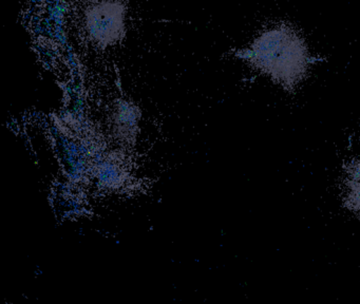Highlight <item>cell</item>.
<instances>
[{
  "mask_svg": "<svg viewBox=\"0 0 360 304\" xmlns=\"http://www.w3.org/2000/svg\"><path fill=\"white\" fill-rule=\"evenodd\" d=\"M237 56L290 93L307 77L311 63L304 40L285 23L265 30Z\"/></svg>",
  "mask_w": 360,
  "mask_h": 304,
  "instance_id": "6da1fadb",
  "label": "cell"
},
{
  "mask_svg": "<svg viewBox=\"0 0 360 304\" xmlns=\"http://www.w3.org/2000/svg\"><path fill=\"white\" fill-rule=\"evenodd\" d=\"M87 27L89 35L100 44L117 42L123 29L119 8H94L88 15Z\"/></svg>",
  "mask_w": 360,
  "mask_h": 304,
  "instance_id": "7a4b0ae2",
  "label": "cell"
},
{
  "mask_svg": "<svg viewBox=\"0 0 360 304\" xmlns=\"http://www.w3.org/2000/svg\"><path fill=\"white\" fill-rule=\"evenodd\" d=\"M345 184V205L360 215V160L347 168Z\"/></svg>",
  "mask_w": 360,
  "mask_h": 304,
  "instance_id": "3957f363",
  "label": "cell"
}]
</instances>
